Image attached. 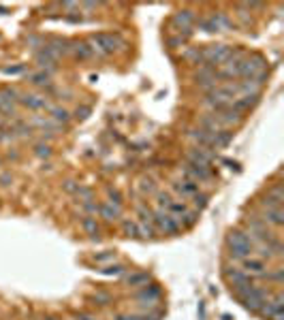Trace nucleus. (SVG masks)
Returning a JSON list of instances; mask_svg holds the SVG:
<instances>
[{
  "label": "nucleus",
  "mask_w": 284,
  "mask_h": 320,
  "mask_svg": "<svg viewBox=\"0 0 284 320\" xmlns=\"http://www.w3.org/2000/svg\"><path fill=\"white\" fill-rule=\"evenodd\" d=\"M88 43H90L92 52L98 54V56H107V54H113V52H118V49H124L126 47L124 39L120 37V34H113V32L94 34V37H90Z\"/></svg>",
  "instance_id": "f257e3e1"
},
{
  "label": "nucleus",
  "mask_w": 284,
  "mask_h": 320,
  "mask_svg": "<svg viewBox=\"0 0 284 320\" xmlns=\"http://www.w3.org/2000/svg\"><path fill=\"white\" fill-rule=\"evenodd\" d=\"M226 244L231 248V256L233 258H244V256H252L254 254V241L250 239L248 233L241 231H231L226 235Z\"/></svg>",
  "instance_id": "f03ea898"
},
{
  "label": "nucleus",
  "mask_w": 284,
  "mask_h": 320,
  "mask_svg": "<svg viewBox=\"0 0 284 320\" xmlns=\"http://www.w3.org/2000/svg\"><path fill=\"white\" fill-rule=\"evenodd\" d=\"M182 173H184V180H190L195 184H210V182H214V177H216L212 167L195 165V162H186L182 169Z\"/></svg>",
  "instance_id": "7ed1b4c3"
},
{
  "label": "nucleus",
  "mask_w": 284,
  "mask_h": 320,
  "mask_svg": "<svg viewBox=\"0 0 284 320\" xmlns=\"http://www.w3.org/2000/svg\"><path fill=\"white\" fill-rule=\"evenodd\" d=\"M152 224H154V229L156 231H160V233H165V235H175V233H180V224H177V220L171 218L165 209H156L152 211Z\"/></svg>",
  "instance_id": "20e7f679"
},
{
  "label": "nucleus",
  "mask_w": 284,
  "mask_h": 320,
  "mask_svg": "<svg viewBox=\"0 0 284 320\" xmlns=\"http://www.w3.org/2000/svg\"><path fill=\"white\" fill-rule=\"evenodd\" d=\"M201 56H203V62L208 64V66L210 64H224V62L231 60L233 47H229V45H210L208 49H203Z\"/></svg>",
  "instance_id": "39448f33"
},
{
  "label": "nucleus",
  "mask_w": 284,
  "mask_h": 320,
  "mask_svg": "<svg viewBox=\"0 0 284 320\" xmlns=\"http://www.w3.org/2000/svg\"><path fill=\"white\" fill-rule=\"evenodd\" d=\"M237 262L239 271H244L248 277H265L267 273L265 260L259 258V256H244V258H237Z\"/></svg>",
  "instance_id": "423d86ee"
},
{
  "label": "nucleus",
  "mask_w": 284,
  "mask_h": 320,
  "mask_svg": "<svg viewBox=\"0 0 284 320\" xmlns=\"http://www.w3.org/2000/svg\"><path fill=\"white\" fill-rule=\"evenodd\" d=\"M137 299H139V303L141 305H147V308H156V305L160 303V288H156V286H141V290H139V295H137Z\"/></svg>",
  "instance_id": "0eeeda50"
},
{
  "label": "nucleus",
  "mask_w": 284,
  "mask_h": 320,
  "mask_svg": "<svg viewBox=\"0 0 284 320\" xmlns=\"http://www.w3.org/2000/svg\"><path fill=\"white\" fill-rule=\"evenodd\" d=\"M173 190L182 198H193L197 192H201V190H199V184L190 182V180H177V182H173Z\"/></svg>",
  "instance_id": "6e6552de"
},
{
  "label": "nucleus",
  "mask_w": 284,
  "mask_h": 320,
  "mask_svg": "<svg viewBox=\"0 0 284 320\" xmlns=\"http://www.w3.org/2000/svg\"><path fill=\"white\" fill-rule=\"evenodd\" d=\"M224 277H226V282H229L233 288L244 286V284H250L252 282V277H248L244 271H239V269H235V267H226L224 269Z\"/></svg>",
  "instance_id": "1a4fd4ad"
},
{
  "label": "nucleus",
  "mask_w": 284,
  "mask_h": 320,
  "mask_svg": "<svg viewBox=\"0 0 284 320\" xmlns=\"http://www.w3.org/2000/svg\"><path fill=\"white\" fill-rule=\"evenodd\" d=\"M22 105H26L28 109H32V111H39V109H47V101L43 96H39V94H24L22 98Z\"/></svg>",
  "instance_id": "9d476101"
},
{
  "label": "nucleus",
  "mask_w": 284,
  "mask_h": 320,
  "mask_svg": "<svg viewBox=\"0 0 284 320\" xmlns=\"http://www.w3.org/2000/svg\"><path fill=\"white\" fill-rule=\"evenodd\" d=\"M98 213L107 220V222H113V220L120 218V213H122V209H120V205H111V203H103L98 205Z\"/></svg>",
  "instance_id": "9b49d317"
},
{
  "label": "nucleus",
  "mask_w": 284,
  "mask_h": 320,
  "mask_svg": "<svg viewBox=\"0 0 284 320\" xmlns=\"http://www.w3.org/2000/svg\"><path fill=\"white\" fill-rule=\"evenodd\" d=\"M73 54H75V58H79V60H90V58H94V52H92V47H90V43H83V41H77L73 43Z\"/></svg>",
  "instance_id": "f8f14e48"
},
{
  "label": "nucleus",
  "mask_w": 284,
  "mask_h": 320,
  "mask_svg": "<svg viewBox=\"0 0 284 320\" xmlns=\"http://www.w3.org/2000/svg\"><path fill=\"white\" fill-rule=\"evenodd\" d=\"M263 222H265L267 226L272 224V226H282V207H276V209H265L263 211Z\"/></svg>",
  "instance_id": "ddd939ff"
},
{
  "label": "nucleus",
  "mask_w": 284,
  "mask_h": 320,
  "mask_svg": "<svg viewBox=\"0 0 284 320\" xmlns=\"http://www.w3.org/2000/svg\"><path fill=\"white\" fill-rule=\"evenodd\" d=\"M81 229L86 231L90 237H98V233H101V226H98L96 218H92V216H83V220H81Z\"/></svg>",
  "instance_id": "4468645a"
},
{
  "label": "nucleus",
  "mask_w": 284,
  "mask_h": 320,
  "mask_svg": "<svg viewBox=\"0 0 284 320\" xmlns=\"http://www.w3.org/2000/svg\"><path fill=\"white\" fill-rule=\"evenodd\" d=\"M126 282H129L131 286H145L147 273H131V275H126Z\"/></svg>",
  "instance_id": "2eb2a0df"
},
{
  "label": "nucleus",
  "mask_w": 284,
  "mask_h": 320,
  "mask_svg": "<svg viewBox=\"0 0 284 320\" xmlns=\"http://www.w3.org/2000/svg\"><path fill=\"white\" fill-rule=\"evenodd\" d=\"M81 209L86 211V216H96L98 213V203L94 198H86V201H81Z\"/></svg>",
  "instance_id": "dca6fc26"
},
{
  "label": "nucleus",
  "mask_w": 284,
  "mask_h": 320,
  "mask_svg": "<svg viewBox=\"0 0 284 320\" xmlns=\"http://www.w3.org/2000/svg\"><path fill=\"white\" fill-rule=\"evenodd\" d=\"M69 118H71V113L67 109H60V107H54L52 109V120L54 122H69Z\"/></svg>",
  "instance_id": "f3484780"
},
{
  "label": "nucleus",
  "mask_w": 284,
  "mask_h": 320,
  "mask_svg": "<svg viewBox=\"0 0 284 320\" xmlns=\"http://www.w3.org/2000/svg\"><path fill=\"white\" fill-rule=\"evenodd\" d=\"M122 231L126 233V237H139L137 222H131V220H124L122 222Z\"/></svg>",
  "instance_id": "a211bd4d"
},
{
  "label": "nucleus",
  "mask_w": 284,
  "mask_h": 320,
  "mask_svg": "<svg viewBox=\"0 0 284 320\" xmlns=\"http://www.w3.org/2000/svg\"><path fill=\"white\" fill-rule=\"evenodd\" d=\"M101 271H103L105 275H122L126 269H124L122 265H107V267H103Z\"/></svg>",
  "instance_id": "6ab92c4d"
},
{
  "label": "nucleus",
  "mask_w": 284,
  "mask_h": 320,
  "mask_svg": "<svg viewBox=\"0 0 284 320\" xmlns=\"http://www.w3.org/2000/svg\"><path fill=\"white\" fill-rule=\"evenodd\" d=\"M193 205H195L197 209H203L205 205H208V196L201 194V192H197V194L193 196Z\"/></svg>",
  "instance_id": "aec40b11"
},
{
  "label": "nucleus",
  "mask_w": 284,
  "mask_h": 320,
  "mask_svg": "<svg viewBox=\"0 0 284 320\" xmlns=\"http://www.w3.org/2000/svg\"><path fill=\"white\" fill-rule=\"evenodd\" d=\"M34 152H37V156H39V158H49V156H52V147H49V145H45V143H39V145H37V149H34Z\"/></svg>",
  "instance_id": "412c9836"
},
{
  "label": "nucleus",
  "mask_w": 284,
  "mask_h": 320,
  "mask_svg": "<svg viewBox=\"0 0 284 320\" xmlns=\"http://www.w3.org/2000/svg\"><path fill=\"white\" fill-rule=\"evenodd\" d=\"M113 258H116V254L113 252H105V254H96L94 256L96 262H107V260H113Z\"/></svg>",
  "instance_id": "4be33fe9"
},
{
  "label": "nucleus",
  "mask_w": 284,
  "mask_h": 320,
  "mask_svg": "<svg viewBox=\"0 0 284 320\" xmlns=\"http://www.w3.org/2000/svg\"><path fill=\"white\" fill-rule=\"evenodd\" d=\"M107 203H111V205H120L122 201H120V192L118 190H109V201Z\"/></svg>",
  "instance_id": "5701e85b"
},
{
  "label": "nucleus",
  "mask_w": 284,
  "mask_h": 320,
  "mask_svg": "<svg viewBox=\"0 0 284 320\" xmlns=\"http://www.w3.org/2000/svg\"><path fill=\"white\" fill-rule=\"evenodd\" d=\"M94 301H96L98 305H107V303H109V295L98 293V295H94Z\"/></svg>",
  "instance_id": "b1692460"
},
{
  "label": "nucleus",
  "mask_w": 284,
  "mask_h": 320,
  "mask_svg": "<svg viewBox=\"0 0 284 320\" xmlns=\"http://www.w3.org/2000/svg\"><path fill=\"white\" fill-rule=\"evenodd\" d=\"M32 79H34V83H49V75H43V73H41V75H34Z\"/></svg>",
  "instance_id": "393cba45"
},
{
  "label": "nucleus",
  "mask_w": 284,
  "mask_h": 320,
  "mask_svg": "<svg viewBox=\"0 0 284 320\" xmlns=\"http://www.w3.org/2000/svg\"><path fill=\"white\" fill-rule=\"evenodd\" d=\"M184 41H186V39H184V37H173V39H169V45H184Z\"/></svg>",
  "instance_id": "a878e982"
},
{
  "label": "nucleus",
  "mask_w": 284,
  "mask_h": 320,
  "mask_svg": "<svg viewBox=\"0 0 284 320\" xmlns=\"http://www.w3.org/2000/svg\"><path fill=\"white\" fill-rule=\"evenodd\" d=\"M154 186H152V182L150 180H143V182H141V190H145V192H150Z\"/></svg>",
  "instance_id": "bb28decb"
},
{
  "label": "nucleus",
  "mask_w": 284,
  "mask_h": 320,
  "mask_svg": "<svg viewBox=\"0 0 284 320\" xmlns=\"http://www.w3.org/2000/svg\"><path fill=\"white\" fill-rule=\"evenodd\" d=\"M90 109L88 107H81V109H77V118H86V113H88Z\"/></svg>",
  "instance_id": "cd10ccee"
},
{
  "label": "nucleus",
  "mask_w": 284,
  "mask_h": 320,
  "mask_svg": "<svg viewBox=\"0 0 284 320\" xmlns=\"http://www.w3.org/2000/svg\"><path fill=\"white\" fill-rule=\"evenodd\" d=\"M116 320H126V316H124V314H118V316H116Z\"/></svg>",
  "instance_id": "c85d7f7f"
},
{
  "label": "nucleus",
  "mask_w": 284,
  "mask_h": 320,
  "mask_svg": "<svg viewBox=\"0 0 284 320\" xmlns=\"http://www.w3.org/2000/svg\"><path fill=\"white\" fill-rule=\"evenodd\" d=\"M79 320H94V318H90V316H81Z\"/></svg>",
  "instance_id": "c756f323"
},
{
  "label": "nucleus",
  "mask_w": 284,
  "mask_h": 320,
  "mask_svg": "<svg viewBox=\"0 0 284 320\" xmlns=\"http://www.w3.org/2000/svg\"><path fill=\"white\" fill-rule=\"evenodd\" d=\"M45 320H56V318H45Z\"/></svg>",
  "instance_id": "7c9ffc66"
}]
</instances>
